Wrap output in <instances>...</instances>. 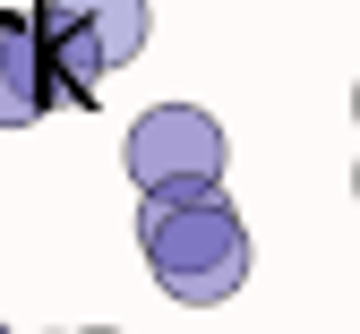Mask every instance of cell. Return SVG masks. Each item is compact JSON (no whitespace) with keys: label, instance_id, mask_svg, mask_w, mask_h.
Returning a JSON list of instances; mask_svg holds the SVG:
<instances>
[{"label":"cell","instance_id":"6da1fadb","mask_svg":"<svg viewBox=\"0 0 360 334\" xmlns=\"http://www.w3.org/2000/svg\"><path fill=\"white\" fill-rule=\"evenodd\" d=\"M138 249L180 309H214L249 283V223L223 188H146Z\"/></svg>","mask_w":360,"mask_h":334},{"label":"cell","instance_id":"7a4b0ae2","mask_svg":"<svg viewBox=\"0 0 360 334\" xmlns=\"http://www.w3.org/2000/svg\"><path fill=\"white\" fill-rule=\"evenodd\" d=\"M34 34L52 52L69 103H95L103 77L146 52V0H34Z\"/></svg>","mask_w":360,"mask_h":334},{"label":"cell","instance_id":"3957f363","mask_svg":"<svg viewBox=\"0 0 360 334\" xmlns=\"http://www.w3.org/2000/svg\"><path fill=\"white\" fill-rule=\"evenodd\" d=\"M129 180L138 188H214L223 180V120L198 103H155L146 120H129Z\"/></svg>","mask_w":360,"mask_h":334},{"label":"cell","instance_id":"277c9868","mask_svg":"<svg viewBox=\"0 0 360 334\" xmlns=\"http://www.w3.org/2000/svg\"><path fill=\"white\" fill-rule=\"evenodd\" d=\"M52 103H69V86L43 52V34L26 9H0V129H34L52 120Z\"/></svg>","mask_w":360,"mask_h":334},{"label":"cell","instance_id":"5b68a950","mask_svg":"<svg viewBox=\"0 0 360 334\" xmlns=\"http://www.w3.org/2000/svg\"><path fill=\"white\" fill-rule=\"evenodd\" d=\"M352 120H360V86H352Z\"/></svg>","mask_w":360,"mask_h":334},{"label":"cell","instance_id":"8992f818","mask_svg":"<svg viewBox=\"0 0 360 334\" xmlns=\"http://www.w3.org/2000/svg\"><path fill=\"white\" fill-rule=\"evenodd\" d=\"M86 334H112V326H86Z\"/></svg>","mask_w":360,"mask_h":334},{"label":"cell","instance_id":"52a82bcc","mask_svg":"<svg viewBox=\"0 0 360 334\" xmlns=\"http://www.w3.org/2000/svg\"><path fill=\"white\" fill-rule=\"evenodd\" d=\"M352 188H360V172H352Z\"/></svg>","mask_w":360,"mask_h":334},{"label":"cell","instance_id":"ba28073f","mask_svg":"<svg viewBox=\"0 0 360 334\" xmlns=\"http://www.w3.org/2000/svg\"><path fill=\"white\" fill-rule=\"evenodd\" d=\"M0 334H9V326H0Z\"/></svg>","mask_w":360,"mask_h":334}]
</instances>
